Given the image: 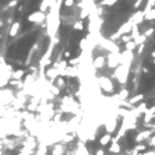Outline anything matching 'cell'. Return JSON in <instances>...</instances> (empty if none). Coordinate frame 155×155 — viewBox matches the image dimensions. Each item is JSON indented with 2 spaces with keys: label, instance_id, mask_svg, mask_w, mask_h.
I'll return each mask as SVG.
<instances>
[{
  "label": "cell",
  "instance_id": "603a6c76",
  "mask_svg": "<svg viewBox=\"0 0 155 155\" xmlns=\"http://www.w3.org/2000/svg\"><path fill=\"white\" fill-rule=\"evenodd\" d=\"M143 3H144V0H136L134 3H133V8L137 11V10H140L141 8V6H143Z\"/></svg>",
  "mask_w": 155,
  "mask_h": 155
},
{
  "label": "cell",
  "instance_id": "ba28073f",
  "mask_svg": "<svg viewBox=\"0 0 155 155\" xmlns=\"http://www.w3.org/2000/svg\"><path fill=\"white\" fill-rule=\"evenodd\" d=\"M129 20L133 23V25H140V24H143L144 23V11H143V10H137Z\"/></svg>",
  "mask_w": 155,
  "mask_h": 155
},
{
  "label": "cell",
  "instance_id": "e0dca14e",
  "mask_svg": "<svg viewBox=\"0 0 155 155\" xmlns=\"http://www.w3.org/2000/svg\"><path fill=\"white\" fill-rule=\"evenodd\" d=\"M140 34H141V32H140V25H133L132 31H130V37H132V39H136Z\"/></svg>",
  "mask_w": 155,
  "mask_h": 155
},
{
  "label": "cell",
  "instance_id": "8fae6325",
  "mask_svg": "<svg viewBox=\"0 0 155 155\" xmlns=\"http://www.w3.org/2000/svg\"><path fill=\"white\" fill-rule=\"evenodd\" d=\"M109 154H115V155H119L122 152V145H120V143H117V141H110V145H109Z\"/></svg>",
  "mask_w": 155,
  "mask_h": 155
},
{
  "label": "cell",
  "instance_id": "3957f363",
  "mask_svg": "<svg viewBox=\"0 0 155 155\" xmlns=\"http://www.w3.org/2000/svg\"><path fill=\"white\" fill-rule=\"evenodd\" d=\"M155 134L154 129H148V130H143V132L137 133V136L134 137V141L137 144H145V141L149 140V137H152Z\"/></svg>",
  "mask_w": 155,
  "mask_h": 155
},
{
  "label": "cell",
  "instance_id": "44dd1931",
  "mask_svg": "<svg viewBox=\"0 0 155 155\" xmlns=\"http://www.w3.org/2000/svg\"><path fill=\"white\" fill-rule=\"evenodd\" d=\"M154 34H155V28H154V27H149V28H147L145 31L143 32V35H144L145 38H149V37H152Z\"/></svg>",
  "mask_w": 155,
  "mask_h": 155
},
{
  "label": "cell",
  "instance_id": "ac0fdd59",
  "mask_svg": "<svg viewBox=\"0 0 155 155\" xmlns=\"http://www.w3.org/2000/svg\"><path fill=\"white\" fill-rule=\"evenodd\" d=\"M137 48V45L134 43V41H129V42H126L124 43V50H132V52H134V49Z\"/></svg>",
  "mask_w": 155,
  "mask_h": 155
},
{
  "label": "cell",
  "instance_id": "7a4b0ae2",
  "mask_svg": "<svg viewBox=\"0 0 155 155\" xmlns=\"http://www.w3.org/2000/svg\"><path fill=\"white\" fill-rule=\"evenodd\" d=\"M95 81H96V85L101 91L106 94L115 92V83L112 81V78L109 76H99V77H96Z\"/></svg>",
  "mask_w": 155,
  "mask_h": 155
},
{
  "label": "cell",
  "instance_id": "7402d4cb",
  "mask_svg": "<svg viewBox=\"0 0 155 155\" xmlns=\"http://www.w3.org/2000/svg\"><path fill=\"white\" fill-rule=\"evenodd\" d=\"M62 4L66 8H73L74 7V4H76V0H63Z\"/></svg>",
  "mask_w": 155,
  "mask_h": 155
},
{
  "label": "cell",
  "instance_id": "d6986e66",
  "mask_svg": "<svg viewBox=\"0 0 155 155\" xmlns=\"http://www.w3.org/2000/svg\"><path fill=\"white\" fill-rule=\"evenodd\" d=\"M133 41H134V43H136V45L138 46V45H143V43H145V42H147V38H145V37H144L143 34H140L138 37H137L136 39H133Z\"/></svg>",
  "mask_w": 155,
  "mask_h": 155
},
{
  "label": "cell",
  "instance_id": "ffe728a7",
  "mask_svg": "<svg viewBox=\"0 0 155 155\" xmlns=\"http://www.w3.org/2000/svg\"><path fill=\"white\" fill-rule=\"evenodd\" d=\"M34 154H35V151H34V149H28V148L23 147L20 151H18V154L17 155H34Z\"/></svg>",
  "mask_w": 155,
  "mask_h": 155
},
{
  "label": "cell",
  "instance_id": "d4e9b609",
  "mask_svg": "<svg viewBox=\"0 0 155 155\" xmlns=\"http://www.w3.org/2000/svg\"><path fill=\"white\" fill-rule=\"evenodd\" d=\"M17 3H18L17 0H11V1L8 3V6H7V7H16V6H17Z\"/></svg>",
  "mask_w": 155,
  "mask_h": 155
},
{
  "label": "cell",
  "instance_id": "9a60e30c",
  "mask_svg": "<svg viewBox=\"0 0 155 155\" xmlns=\"http://www.w3.org/2000/svg\"><path fill=\"white\" fill-rule=\"evenodd\" d=\"M24 76H25V71H24L23 69H20V70L13 71V73H11V76H10V78H13V80H16V81H20Z\"/></svg>",
  "mask_w": 155,
  "mask_h": 155
},
{
  "label": "cell",
  "instance_id": "4316f807",
  "mask_svg": "<svg viewBox=\"0 0 155 155\" xmlns=\"http://www.w3.org/2000/svg\"><path fill=\"white\" fill-rule=\"evenodd\" d=\"M151 57H152V59H155V50H152V52H151Z\"/></svg>",
  "mask_w": 155,
  "mask_h": 155
},
{
  "label": "cell",
  "instance_id": "5bb4252c",
  "mask_svg": "<svg viewBox=\"0 0 155 155\" xmlns=\"http://www.w3.org/2000/svg\"><path fill=\"white\" fill-rule=\"evenodd\" d=\"M110 141H112V134H108V133H105V134H102L101 137H99V145L105 147V145L110 144Z\"/></svg>",
  "mask_w": 155,
  "mask_h": 155
},
{
  "label": "cell",
  "instance_id": "9c48e42d",
  "mask_svg": "<svg viewBox=\"0 0 155 155\" xmlns=\"http://www.w3.org/2000/svg\"><path fill=\"white\" fill-rule=\"evenodd\" d=\"M117 99V102H126L129 98H130V90L129 88H122L120 91H119V94H116V96H115Z\"/></svg>",
  "mask_w": 155,
  "mask_h": 155
},
{
  "label": "cell",
  "instance_id": "5b68a950",
  "mask_svg": "<svg viewBox=\"0 0 155 155\" xmlns=\"http://www.w3.org/2000/svg\"><path fill=\"white\" fill-rule=\"evenodd\" d=\"M119 53H109L108 56H105L106 57V66H108V69L115 70L120 64V56H119Z\"/></svg>",
  "mask_w": 155,
  "mask_h": 155
},
{
  "label": "cell",
  "instance_id": "484cf974",
  "mask_svg": "<svg viewBox=\"0 0 155 155\" xmlns=\"http://www.w3.org/2000/svg\"><path fill=\"white\" fill-rule=\"evenodd\" d=\"M70 56H71V53H70V50H66V52H64V57H66V59H69Z\"/></svg>",
  "mask_w": 155,
  "mask_h": 155
},
{
  "label": "cell",
  "instance_id": "277c9868",
  "mask_svg": "<svg viewBox=\"0 0 155 155\" xmlns=\"http://www.w3.org/2000/svg\"><path fill=\"white\" fill-rule=\"evenodd\" d=\"M120 64H126V66H133V63H134V59H136V56H134V52L132 50H120Z\"/></svg>",
  "mask_w": 155,
  "mask_h": 155
},
{
  "label": "cell",
  "instance_id": "52a82bcc",
  "mask_svg": "<svg viewBox=\"0 0 155 155\" xmlns=\"http://www.w3.org/2000/svg\"><path fill=\"white\" fill-rule=\"evenodd\" d=\"M91 66L94 67L95 71L105 69V66H106V57H105L103 54H98V56H95V57H94V60H92V63H91Z\"/></svg>",
  "mask_w": 155,
  "mask_h": 155
},
{
  "label": "cell",
  "instance_id": "4fadbf2b",
  "mask_svg": "<svg viewBox=\"0 0 155 155\" xmlns=\"http://www.w3.org/2000/svg\"><path fill=\"white\" fill-rule=\"evenodd\" d=\"M143 101H144V94H136L134 96L127 99L129 105H132V106H134L136 103H140V102H143Z\"/></svg>",
  "mask_w": 155,
  "mask_h": 155
},
{
  "label": "cell",
  "instance_id": "2e32d148",
  "mask_svg": "<svg viewBox=\"0 0 155 155\" xmlns=\"http://www.w3.org/2000/svg\"><path fill=\"white\" fill-rule=\"evenodd\" d=\"M73 30L74 31H83L84 30V21L83 20H76L73 23Z\"/></svg>",
  "mask_w": 155,
  "mask_h": 155
},
{
  "label": "cell",
  "instance_id": "8992f818",
  "mask_svg": "<svg viewBox=\"0 0 155 155\" xmlns=\"http://www.w3.org/2000/svg\"><path fill=\"white\" fill-rule=\"evenodd\" d=\"M45 18H46V14L45 13H42V11H34V13H31L30 16H28V21L32 24H42L45 23Z\"/></svg>",
  "mask_w": 155,
  "mask_h": 155
},
{
  "label": "cell",
  "instance_id": "cb8c5ba5",
  "mask_svg": "<svg viewBox=\"0 0 155 155\" xmlns=\"http://www.w3.org/2000/svg\"><path fill=\"white\" fill-rule=\"evenodd\" d=\"M145 144H148V147H151V148H155V134L152 136V137H149V140H148Z\"/></svg>",
  "mask_w": 155,
  "mask_h": 155
},
{
  "label": "cell",
  "instance_id": "30bf717a",
  "mask_svg": "<svg viewBox=\"0 0 155 155\" xmlns=\"http://www.w3.org/2000/svg\"><path fill=\"white\" fill-rule=\"evenodd\" d=\"M21 30V23L20 21H16V23L11 24V27H10V30H8V37L10 38H14L18 35V32Z\"/></svg>",
  "mask_w": 155,
  "mask_h": 155
},
{
  "label": "cell",
  "instance_id": "83f0119b",
  "mask_svg": "<svg viewBox=\"0 0 155 155\" xmlns=\"http://www.w3.org/2000/svg\"><path fill=\"white\" fill-rule=\"evenodd\" d=\"M152 63H154V66H155V59H152Z\"/></svg>",
  "mask_w": 155,
  "mask_h": 155
},
{
  "label": "cell",
  "instance_id": "6da1fadb",
  "mask_svg": "<svg viewBox=\"0 0 155 155\" xmlns=\"http://www.w3.org/2000/svg\"><path fill=\"white\" fill-rule=\"evenodd\" d=\"M132 74V66H126V64H119L116 69L113 70L112 77L116 80L120 85H126L129 83V78Z\"/></svg>",
  "mask_w": 155,
  "mask_h": 155
},
{
  "label": "cell",
  "instance_id": "7c38bea8",
  "mask_svg": "<svg viewBox=\"0 0 155 155\" xmlns=\"http://www.w3.org/2000/svg\"><path fill=\"white\" fill-rule=\"evenodd\" d=\"M52 155H64L66 154V147L62 143H56L53 144V148H52Z\"/></svg>",
  "mask_w": 155,
  "mask_h": 155
}]
</instances>
